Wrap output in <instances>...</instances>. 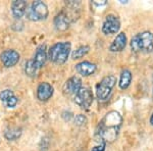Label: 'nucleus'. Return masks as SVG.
Listing matches in <instances>:
<instances>
[{"label": "nucleus", "instance_id": "f257e3e1", "mask_svg": "<svg viewBox=\"0 0 153 151\" xmlns=\"http://www.w3.org/2000/svg\"><path fill=\"white\" fill-rule=\"evenodd\" d=\"M122 116L117 111H110L106 113L99 123L97 130V134L102 140V143L115 140L122 125Z\"/></svg>", "mask_w": 153, "mask_h": 151}, {"label": "nucleus", "instance_id": "f03ea898", "mask_svg": "<svg viewBox=\"0 0 153 151\" xmlns=\"http://www.w3.org/2000/svg\"><path fill=\"white\" fill-rule=\"evenodd\" d=\"M131 48L134 52H152L153 33L146 31L135 35L131 40Z\"/></svg>", "mask_w": 153, "mask_h": 151}, {"label": "nucleus", "instance_id": "7ed1b4c3", "mask_svg": "<svg viewBox=\"0 0 153 151\" xmlns=\"http://www.w3.org/2000/svg\"><path fill=\"white\" fill-rule=\"evenodd\" d=\"M71 47V45L70 42H58V43L54 44L48 50V58L54 63H65L70 55Z\"/></svg>", "mask_w": 153, "mask_h": 151}, {"label": "nucleus", "instance_id": "20e7f679", "mask_svg": "<svg viewBox=\"0 0 153 151\" xmlns=\"http://www.w3.org/2000/svg\"><path fill=\"white\" fill-rule=\"evenodd\" d=\"M117 83V78L112 75L106 76L96 86V96L101 101L106 100L109 97L113 87Z\"/></svg>", "mask_w": 153, "mask_h": 151}, {"label": "nucleus", "instance_id": "39448f33", "mask_svg": "<svg viewBox=\"0 0 153 151\" xmlns=\"http://www.w3.org/2000/svg\"><path fill=\"white\" fill-rule=\"evenodd\" d=\"M27 18L31 21H41V19H46L48 16V8L47 5L43 1L37 0L32 3L31 7L26 10Z\"/></svg>", "mask_w": 153, "mask_h": 151}, {"label": "nucleus", "instance_id": "423d86ee", "mask_svg": "<svg viewBox=\"0 0 153 151\" xmlns=\"http://www.w3.org/2000/svg\"><path fill=\"white\" fill-rule=\"evenodd\" d=\"M75 102L83 109H88L93 102V94L89 88H81L75 95Z\"/></svg>", "mask_w": 153, "mask_h": 151}, {"label": "nucleus", "instance_id": "0eeeda50", "mask_svg": "<svg viewBox=\"0 0 153 151\" xmlns=\"http://www.w3.org/2000/svg\"><path fill=\"white\" fill-rule=\"evenodd\" d=\"M120 29V22L117 16L109 14L107 16L103 22L102 25V32L105 35H112L117 34Z\"/></svg>", "mask_w": 153, "mask_h": 151}, {"label": "nucleus", "instance_id": "6e6552de", "mask_svg": "<svg viewBox=\"0 0 153 151\" xmlns=\"http://www.w3.org/2000/svg\"><path fill=\"white\" fill-rule=\"evenodd\" d=\"M21 55L18 51L13 50V49H7L4 50L3 52L0 55V59H1V62L3 63L4 66L6 68H11L14 66L16 63L19 62Z\"/></svg>", "mask_w": 153, "mask_h": 151}, {"label": "nucleus", "instance_id": "1a4fd4ad", "mask_svg": "<svg viewBox=\"0 0 153 151\" xmlns=\"http://www.w3.org/2000/svg\"><path fill=\"white\" fill-rule=\"evenodd\" d=\"M82 88V81L79 77L74 76L65 82L63 91L68 95H76Z\"/></svg>", "mask_w": 153, "mask_h": 151}, {"label": "nucleus", "instance_id": "9d476101", "mask_svg": "<svg viewBox=\"0 0 153 151\" xmlns=\"http://www.w3.org/2000/svg\"><path fill=\"white\" fill-rule=\"evenodd\" d=\"M53 95V87L47 82H42L37 88V98L40 101H47Z\"/></svg>", "mask_w": 153, "mask_h": 151}, {"label": "nucleus", "instance_id": "9b49d317", "mask_svg": "<svg viewBox=\"0 0 153 151\" xmlns=\"http://www.w3.org/2000/svg\"><path fill=\"white\" fill-rule=\"evenodd\" d=\"M127 42H128L127 35H126V33H124V32H122V33H120L114 38V40H113L111 45L109 47V50L111 52H120L127 46Z\"/></svg>", "mask_w": 153, "mask_h": 151}, {"label": "nucleus", "instance_id": "f8f14e48", "mask_svg": "<svg viewBox=\"0 0 153 151\" xmlns=\"http://www.w3.org/2000/svg\"><path fill=\"white\" fill-rule=\"evenodd\" d=\"M47 57L48 56H47V50H46V45L45 44H42V45H40L37 48L35 57L33 59L37 68H41L45 64Z\"/></svg>", "mask_w": 153, "mask_h": 151}, {"label": "nucleus", "instance_id": "ddd939ff", "mask_svg": "<svg viewBox=\"0 0 153 151\" xmlns=\"http://www.w3.org/2000/svg\"><path fill=\"white\" fill-rule=\"evenodd\" d=\"M76 70L80 75H82L84 77H88L95 73L96 65L94 63L90 62V61H82V62L76 64Z\"/></svg>", "mask_w": 153, "mask_h": 151}, {"label": "nucleus", "instance_id": "4468645a", "mask_svg": "<svg viewBox=\"0 0 153 151\" xmlns=\"http://www.w3.org/2000/svg\"><path fill=\"white\" fill-rule=\"evenodd\" d=\"M27 10V2L25 0H16L12 2L11 11L12 16L16 19H21L26 13Z\"/></svg>", "mask_w": 153, "mask_h": 151}, {"label": "nucleus", "instance_id": "2eb2a0df", "mask_svg": "<svg viewBox=\"0 0 153 151\" xmlns=\"http://www.w3.org/2000/svg\"><path fill=\"white\" fill-rule=\"evenodd\" d=\"M71 22L68 21V16L65 14V12L61 11L59 12L57 16L54 19V25H55V28L58 30V31H65L68 30V28L70 27Z\"/></svg>", "mask_w": 153, "mask_h": 151}, {"label": "nucleus", "instance_id": "dca6fc26", "mask_svg": "<svg viewBox=\"0 0 153 151\" xmlns=\"http://www.w3.org/2000/svg\"><path fill=\"white\" fill-rule=\"evenodd\" d=\"M131 82H132V73L129 70H124L120 74V82H118V85L122 90H125L130 86Z\"/></svg>", "mask_w": 153, "mask_h": 151}, {"label": "nucleus", "instance_id": "f3484780", "mask_svg": "<svg viewBox=\"0 0 153 151\" xmlns=\"http://www.w3.org/2000/svg\"><path fill=\"white\" fill-rule=\"evenodd\" d=\"M89 50H90V47H89L88 45L80 46L78 49H76V50L73 52V54H71V57H73L74 59L82 58L89 52Z\"/></svg>", "mask_w": 153, "mask_h": 151}, {"label": "nucleus", "instance_id": "a211bd4d", "mask_svg": "<svg viewBox=\"0 0 153 151\" xmlns=\"http://www.w3.org/2000/svg\"><path fill=\"white\" fill-rule=\"evenodd\" d=\"M37 66L35 65V62H34L33 59H30L28 60V62L26 63V68H25V71L26 74L30 77H34L36 75V71H37Z\"/></svg>", "mask_w": 153, "mask_h": 151}, {"label": "nucleus", "instance_id": "6ab92c4d", "mask_svg": "<svg viewBox=\"0 0 153 151\" xmlns=\"http://www.w3.org/2000/svg\"><path fill=\"white\" fill-rule=\"evenodd\" d=\"M21 135V131L19 129H9L5 132V138L7 140H16Z\"/></svg>", "mask_w": 153, "mask_h": 151}, {"label": "nucleus", "instance_id": "aec40b11", "mask_svg": "<svg viewBox=\"0 0 153 151\" xmlns=\"http://www.w3.org/2000/svg\"><path fill=\"white\" fill-rule=\"evenodd\" d=\"M13 96H14L13 92H12L11 90L6 89V90H3L1 93H0V100H1L2 102L6 103L7 101H8L11 97H13Z\"/></svg>", "mask_w": 153, "mask_h": 151}, {"label": "nucleus", "instance_id": "412c9836", "mask_svg": "<svg viewBox=\"0 0 153 151\" xmlns=\"http://www.w3.org/2000/svg\"><path fill=\"white\" fill-rule=\"evenodd\" d=\"M87 123V118L84 115H78L75 118V123L76 126H84Z\"/></svg>", "mask_w": 153, "mask_h": 151}, {"label": "nucleus", "instance_id": "4be33fe9", "mask_svg": "<svg viewBox=\"0 0 153 151\" xmlns=\"http://www.w3.org/2000/svg\"><path fill=\"white\" fill-rule=\"evenodd\" d=\"M5 104H6L7 107H9V108L14 107V106L18 104V98H16V96H13V97H11L8 101H7Z\"/></svg>", "mask_w": 153, "mask_h": 151}, {"label": "nucleus", "instance_id": "5701e85b", "mask_svg": "<svg viewBox=\"0 0 153 151\" xmlns=\"http://www.w3.org/2000/svg\"><path fill=\"white\" fill-rule=\"evenodd\" d=\"M105 146H106L105 143H101L100 145L95 146V147L93 148L91 151H105Z\"/></svg>", "mask_w": 153, "mask_h": 151}, {"label": "nucleus", "instance_id": "b1692460", "mask_svg": "<svg viewBox=\"0 0 153 151\" xmlns=\"http://www.w3.org/2000/svg\"><path fill=\"white\" fill-rule=\"evenodd\" d=\"M150 125L153 126V113L151 115V116H150Z\"/></svg>", "mask_w": 153, "mask_h": 151}]
</instances>
